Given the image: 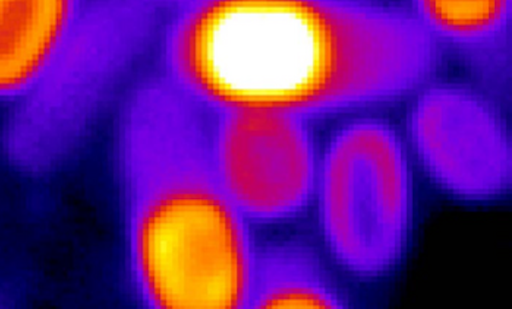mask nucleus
I'll list each match as a JSON object with an SVG mask.
<instances>
[{"mask_svg": "<svg viewBox=\"0 0 512 309\" xmlns=\"http://www.w3.org/2000/svg\"><path fill=\"white\" fill-rule=\"evenodd\" d=\"M164 43V77L208 110L311 120L414 95L439 52L409 11L368 0H191Z\"/></svg>", "mask_w": 512, "mask_h": 309, "instance_id": "1", "label": "nucleus"}, {"mask_svg": "<svg viewBox=\"0 0 512 309\" xmlns=\"http://www.w3.org/2000/svg\"><path fill=\"white\" fill-rule=\"evenodd\" d=\"M207 120L165 77L140 86L121 117L128 265L152 309L250 305L259 250L213 172Z\"/></svg>", "mask_w": 512, "mask_h": 309, "instance_id": "2", "label": "nucleus"}, {"mask_svg": "<svg viewBox=\"0 0 512 309\" xmlns=\"http://www.w3.org/2000/svg\"><path fill=\"white\" fill-rule=\"evenodd\" d=\"M414 165L403 133L378 117L344 122L320 148L312 205L344 272L376 280L400 264L413 227Z\"/></svg>", "mask_w": 512, "mask_h": 309, "instance_id": "3", "label": "nucleus"}, {"mask_svg": "<svg viewBox=\"0 0 512 309\" xmlns=\"http://www.w3.org/2000/svg\"><path fill=\"white\" fill-rule=\"evenodd\" d=\"M311 122L281 110H208L213 172L250 223L286 221L312 205L320 147Z\"/></svg>", "mask_w": 512, "mask_h": 309, "instance_id": "4", "label": "nucleus"}, {"mask_svg": "<svg viewBox=\"0 0 512 309\" xmlns=\"http://www.w3.org/2000/svg\"><path fill=\"white\" fill-rule=\"evenodd\" d=\"M414 164L459 200L488 202L512 187V138L503 105L480 88L428 83L402 132Z\"/></svg>", "mask_w": 512, "mask_h": 309, "instance_id": "5", "label": "nucleus"}, {"mask_svg": "<svg viewBox=\"0 0 512 309\" xmlns=\"http://www.w3.org/2000/svg\"><path fill=\"white\" fill-rule=\"evenodd\" d=\"M416 23L455 55L478 88L504 104L511 91L512 0H410Z\"/></svg>", "mask_w": 512, "mask_h": 309, "instance_id": "6", "label": "nucleus"}, {"mask_svg": "<svg viewBox=\"0 0 512 309\" xmlns=\"http://www.w3.org/2000/svg\"><path fill=\"white\" fill-rule=\"evenodd\" d=\"M92 0H0V102L26 98L76 32Z\"/></svg>", "mask_w": 512, "mask_h": 309, "instance_id": "7", "label": "nucleus"}, {"mask_svg": "<svg viewBox=\"0 0 512 309\" xmlns=\"http://www.w3.org/2000/svg\"><path fill=\"white\" fill-rule=\"evenodd\" d=\"M351 306L347 289L313 245L288 241L259 250L249 308Z\"/></svg>", "mask_w": 512, "mask_h": 309, "instance_id": "8", "label": "nucleus"}, {"mask_svg": "<svg viewBox=\"0 0 512 309\" xmlns=\"http://www.w3.org/2000/svg\"><path fill=\"white\" fill-rule=\"evenodd\" d=\"M150 4H161V5H167V6H173L175 8H178L185 3L189 2L190 0H146Z\"/></svg>", "mask_w": 512, "mask_h": 309, "instance_id": "9", "label": "nucleus"}]
</instances>
